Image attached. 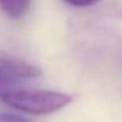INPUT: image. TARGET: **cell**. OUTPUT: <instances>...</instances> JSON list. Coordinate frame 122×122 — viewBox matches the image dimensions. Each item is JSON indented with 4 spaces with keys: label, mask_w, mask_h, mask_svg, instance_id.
I'll use <instances>...</instances> for the list:
<instances>
[{
    "label": "cell",
    "mask_w": 122,
    "mask_h": 122,
    "mask_svg": "<svg viewBox=\"0 0 122 122\" xmlns=\"http://www.w3.org/2000/svg\"><path fill=\"white\" fill-rule=\"evenodd\" d=\"M0 101L24 113L45 115L66 107L72 102V97L59 91L24 89L20 85L0 92Z\"/></svg>",
    "instance_id": "1"
},
{
    "label": "cell",
    "mask_w": 122,
    "mask_h": 122,
    "mask_svg": "<svg viewBox=\"0 0 122 122\" xmlns=\"http://www.w3.org/2000/svg\"><path fill=\"white\" fill-rule=\"evenodd\" d=\"M23 82L18 81L13 76H11L8 72H6L0 66V92H4L6 90H10L15 86H20Z\"/></svg>",
    "instance_id": "4"
},
{
    "label": "cell",
    "mask_w": 122,
    "mask_h": 122,
    "mask_svg": "<svg viewBox=\"0 0 122 122\" xmlns=\"http://www.w3.org/2000/svg\"><path fill=\"white\" fill-rule=\"evenodd\" d=\"M64 1L74 7H89L96 5L100 0H64Z\"/></svg>",
    "instance_id": "6"
},
{
    "label": "cell",
    "mask_w": 122,
    "mask_h": 122,
    "mask_svg": "<svg viewBox=\"0 0 122 122\" xmlns=\"http://www.w3.org/2000/svg\"><path fill=\"white\" fill-rule=\"evenodd\" d=\"M0 122H32L31 120L17 115V114H12V113H0Z\"/></svg>",
    "instance_id": "5"
},
{
    "label": "cell",
    "mask_w": 122,
    "mask_h": 122,
    "mask_svg": "<svg viewBox=\"0 0 122 122\" xmlns=\"http://www.w3.org/2000/svg\"><path fill=\"white\" fill-rule=\"evenodd\" d=\"M32 0H0V10L10 18L18 19L27 13Z\"/></svg>",
    "instance_id": "3"
},
{
    "label": "cell",
    "mask_w": 122,
    "mask_h": 122,
    "mask_svg": "<svg viewBox=\"0 0 122 122\" xmlns=\"http://www.w3.org/2000/svg\"><path fill=\"white\" fill-rule=\"evenodd\" d=\"M0 66L20 82L33 80L41 75V70L38 66L5 52H0Z\"/></svg>",
    "instance_id": "2"
}]
</instances>
